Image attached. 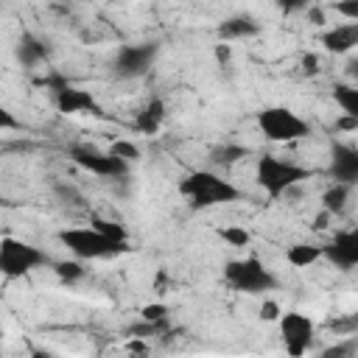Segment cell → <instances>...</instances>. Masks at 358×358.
Listing matches in <instances>:
<instances>
[{"instance_id":"f546056e","label":"cell","mask_w":358,"mask_h":358,"mask_svg":"<svg viewBox=\"0 0 358 358\" xmlns=\"http://www.w3.org/2000/svg\"><path fill=\"white\" fill-rule=\"evenodd\" d=\"M11 129H20V120L14 117L11 109H6V106L0 103V131H11Z\"/></svg>"},{"instance_id":"cb8c5ba5","label":"cell","mask_w":358,"mask_h":358,"mask_svg":"<svg viewBox=\"0 0 358 358\" xmlns=\"http://www.w3.org/2000/svg\"><path fill=\"white\" fill-rule=\"evenodd\" d=\"M92 227H95V229H101L103 235H112V238H120V241H126V229H123L120 224H112V221L95 218V221H92Z\"/></svg>"},{"instance_id":"30bf717a","label":"cell","mask_w":358,"mask_h":358,"mask_svg":"<svg viewBox=\"0 0 358 358\" xmlns=\"http://www.w3.org/2000/svg\"><path fill=\"white\" fill-rule=\"evenodd\" d=\"M53 103L62 115H95V117H103V109L101 103L95 101V95L90 90H81L76 84H64L62 90L53 92Z\"/></svg>"},{"instance_id":"ac0fdd59","label":"cell","mask_w":358,"mask_h":358,"mask_svg":"<svg viewBox=\"0 0 358 358\" xmlns=\"http://www.w3.org/2000/svg\"><path fill=\"white\" fill-rule=\"evenodd\" d=\"M319 257H322V246H319V243H294V246H288V252H285V260H288L294 268H308V266H313Z\"/></svg>"},{"instance_id":"4fadbf2b","label":"cell","mask_w":358,"mask_h":358,"mask_svg":"<svg viewBox=\"0 0 358 358\" xmlns=\"http://www.w3.org/2000/svg\"><path fill=\"white\" fill-rule=\"evenodd\" d=\"M14 53H17V62H20L25 70H34V67H39V64H45V62L50 59V48H48L39 36H34V34H22V36L17 39Z\"/></svg>"},{"instance_id":"6da1fadb","label":"cell","mask_w":358,"mask_h":358,"mask_svg":"<svg viewBox=\"0 0 358 358\" xmlns=\"http://www.w3.org/2000/svg\"><path fill=\"white\" fill-rule=\"evenodd\" d=\"M179 193L190 201L193 210H210V207H221L243 199V193L232 182H227L213 171H190L179 182Z\"/></svg>"},{"instance_id":"7c38bea8","label":"cell","mask_w":358,"mask_h":358,"mask_svg":"<svg viewBox=\"0 0 358 358\" xmlns=\"http://www.w3.org/2000/svg\"><path fill=\"white\" fill-rule=\"evenodd\" d=\"M330 176L333 182L341 185H355L358 182V151L347 143H336L330 148Z\"/></svg>"},{"instance_id":"d6a6232c","label":"cell","mask_w":358,"mask_h":358,"mask_svg":"<svg viewBox=\"0 0 358 358\" xmlns=\"http://www.w3.org/2000/svg\"><path fill=\"white\" fill-rule=\"evenodd\" d=\"M338 129H347V131H355L358 129V117H350V115H344L338 123H336Z\"/></svg>"},{"instance_id":"d6986e66","label":"cell","mask_w":358,"mask_h":358,"mask_svg":"<svg viewBox=\"0 0 358 358\" xmlns=\"http://www.w3.org/2000/svg\"><path fill=\"white\" fill-rule=\"evenodd\" d=\"M333 98H336V103L341 106L344 115L358 117V87H352V84H336L333 87Z\"/></svg>"},{"instance_id":"5b68a950","label":"cell","mask_w":358,"mask_h":358,"mask_svg":"<svg viewBox=\"0 0 358 358\" xmlns=\"http://www.w3.org/2000/svg\"><path fill=\"white\" fill-rule=\"evenodd\" d=\"M50 255L39 246L20 241V238H0V274L6 280H20L39 266H50Z\"/></svg>"},{"instance_id":"f1b7e54d","label":"cell","mask_w":358,"mask_h":358,"mask_svg":"<svg viewBox=\"0 0 358 358\" xmlns=\"http://www.w3.org/2000/svg\"><path fill=\"white\" fill-rule=\"evenodd\" d=\"M280 313H282V310H280V305H277L274 299H266V302L260 305V319H263V322H277Z\"/></svg>"},{"instance_id":"9a60e30c","label":"cell","mask_w":358,"mask_h":358,"mask_svg":"<svg viewBox=\"0 0 358 358\" xmlns=\"http://www.w3.org/2000/svg\"><path fill=\"white\" fill-rule=\"evenodd\" d=\"M162 123H165V103H162V98H151L137 115H134V129L140 131V134H145V137H151V134H157L159 129H162Z\"/></svg>"},{"instance_id":"8fae6325","label":"cell","mask_w":358,"mask_h":358,"mask_svg":"<svg viewBox=\"0 0 358 358\" xmlns=\"http://www.w3.org/2000/svg\"><path fill=\"white\" fill-rule=\"evenodd\" d=\"M322 257H327L336 268L350 271L358 266V232L355 229H341L333 235L330 243L322 246Z\"/></svg>"},{"instance_id":"277c9868","label":"cell","mask_w":358,"mask_h":358,"mask_svg":"<svg viewBox=\"0 0 358 358\" xmlns=\"http://www.w3.org/2000/svg\"><path fill=\"white\" fill-rule=\"evenodd\" d=\"M224 282L238 291V294H266V291H277L280 280L263 266V260L257 257H241V260H229L224 266Z\"/></svg>"},{"instance_id":"44dd1931","label":"cell","mask_w":358,"mask_h":358,"mask_svg":"<svg viewBox=\"0 0 358 358\" xmlns=\"http://www.w3.org/2000/svg\"><path fill=\"white\" fill-rule=\"evenodd\" d=\"M50 266H53V271L62 282H76V280L84 277V266L78 260H53Z\"/></svg>"},{"instance_id":"484cf974","label":"cell","mask_w":358,"mask_h":358,"mask_svg":"<svg viewBox=\"0 0 358 358\" xmlns=\"http://www.w3.org/2000/svg\"><path fill=\"white\" fill-rule=\"evenodd\" d=\"M277 3V8L288 17V14H296V11H305V8H310L313 6V0H274Z\"/></svg>"},{"instance_id":"2e32d148","label":"cell","mask_w":358,"mask_h":358,"mask_svg":"<svg viewBox=\"0 0 358 358\" xmlns=\"http://www.w3.org/2000/svg\"><path fill=\"white\" fill-rule=\"evenodd\" d=\"M257 31H260V22L255 17H249V14H235V17H229V20H224L218 25V36L224 42H229V39H246V36H255Z\"/></svg>"},{"instance_id":"5bb4252c","label":"cell","mask_w":358,"mask_h":358,"mask_svg":"<svg viewBox=\"0 0 358 358\" xmlns=\"http://www.w3.org/2000/svg\"><path fill=\"white\" fill-rule=\"evenodd\" d=\"M322 45L330 53H350L358 45V22H344L322 34Z\"/></svg>"},{"instance_id":"603a6c76","label":"cell","mask_w":358,"mask_h":358,"mask_svg":"<svg viewBox=\"0 0 358 358\" xmlns=\"http://www.w3.org/2000/svg\"><path fill=\"white\" fill-rule=\"evenodd\" d=\"M109 151H112L115 157H120L123 162H131V159L137 162V159H140V148H137L134 143H129V140H115Z\"/></svg>"},{"instance_id":"8992f818","label":"cell","mask_w":358,"mask_h":358,"mask_svg":"<svg viewBox=\"0 0 358 358\" xmlns=\"http://www.w3.org/2000/svg\"><path fill=\"white\" fill-rule=\"evenodd\" d=\"M257 129L271 143H296L310 134V123L288 106H266L257 112Z\"/></svg>"},{"instance_id":"d590c367","label":"cell","mask_w":358,"mask_h":358,"mask_svg":"<svg viewBox=\"0 0 358 358\" xmlns=\"http://www.w3.org/2000/svg\"><path fill=\"white\" fill-rule=\"evenodd\" d=\"M6 204H8V201H6V199H3V196H0V207H6Z\"/></svg>"},{"instance_id":"7402d4cb","label":"cell","mask_w":358,"mask_h":358,"mask_svg":"<svg viewBox=\"0 0 358 358\" xmlns=\"http://www.w3.org/2000/svg\"><path fill=\"white\" fill-rule=\"evenodd\" d=\"M218 235L224 243H229L235 249H246L252 243V232L246 227H224V229H218Z\"/></svg>"},{"instance_id":"e0dca14e","label":"cell","mask_w":358,"mask_h":358,"mask_svg":"<svg viewBox=\"0 0 358 358\" xmlns=\"http://www.w3.org/2000/svg\"><path fill=\"white\" fill-rule=\"evenodd\" d=\"M350 185H341V182H333L324 193H322V210L327 213V215H338V213H344V207H347V199H350Z\"/></svg>"},{"instance_id":"836d02e7","label":"cell","mask_w":358,"mask_h":358,"mask_svg":"<svg viewBox=\"0 0 358 358\" xmlns=\"http://www.w3.org/2000/svg\"><path fill=\"white\" fill-rule=\"evenodd\" d=\"M215 59H218V62H227V59H229V45H224V42L215 45Z\"/></svg>"},{"instance_id":"83f0119b","label":"cell","mask_w":358,"mask_h":358,"mask_svg":"<svg viewBox=\"0 0 358 358\" xmlns=\"http://www.w3.org/2000/svg\"><path fill=\"white\" fill-rule=\"evenodd\" d=\"M36 84H39V87H45V90H50V92H56V90H62V87H64V84H70V81H67L62 73H48V76H45V78H39Z\"/></svg>"},{"instance_id":"52a82bcc","label":"cell","mask_w":358,"mask_h":358,"mask_svg":"<svg viewBox=\"0 0 358 358\" xmlns=\"http://www.w3.org/2000/svg\"><path fill=\"white\" fill-rule=\"evenodd\" d=\"M67 157L78 168H84V171H90L95 176H103V179H117V176H126V171H129V162H123L112 151H98L95 145H87V143L70 145Z\"/></svg>"},{"instance_id":"3957f363","label":"cell","mask_w":358,"mask_h":358,"mask_svg":"<svg viewBox=\"0 0 358 358\" xmlns=\"http://www.w3.org/2000/svg\"><path fill=\"white\" fill-rule=\"evenodd\" d=\"M255 176H257V185L266 190L268 199H280L285 196L291 187L302 185L305 179L313 176L310 168H302L291 159H282L277 154H263L257 159V168H255Z\"/></svg>"},{"instance_id":"4dcf8cb0","label":"cell","mask_w":358,"mask_h":358,"mask_svg":"<svg viewBox=\"0 0 358 358\" xmlns=\"http://www.w3.org/2000/svg\"><path fill=\"white\" fill-rule=\"evenodd\" d=\"M352 352H355V341H347V344H338V347L324 350L322 355H324V358H333V355H336V358H341V355H352Z\"/></svg>"},{"instance_id":"ba28073f","label":"cell","mask_w":358,"mask_h":358,"mask_svg":"<svg viewBox=\"0 0 358 358\" xmlns=\"http://www.w3.org/2000/svg\"><path fill=\"white\" fill-rule=\"evenodd\" d=\"M157 53H159V48H157L154 42L120 45V48L115 50V59H112V76H115V78H123V81H129V78H143V76L151 70Z\"/></svg>"},{"instance_id":"9c48e42d","label":"cell","mask_w":358,"mask_h":358,"mask_svg":"<svg viewBox=\"0 0 358 358\" xmlns=\"http://www.w3.org/2000/svg\"><path fill=\"white\" fill-rule=\"evenodd\" d=\"M277 322H280V336H282L285 352L291 358H302L313 344V319L302 310H288V313H280Z\"/></svg>"},{"instance_id":"ffe728a7","label":"cell","mask_w":358,"mask_h":358,"mask_svg":"<svg viewBox=\"0 0 358 358\" xmlns=\"http://www.w3.org/2000/svg\"><path fill=\"white\" fill-rule=\"evenodd\" d=\"M243 157H249V148H243V145H238V143L218 145V148H213V154H210V159H213L215 165H235V162L243 159Z\"/></svg>"},{"instance_id":"e575fe53","label":"cell","mask_w":358,"mask_h":358,"mask_svg":"<svg viewBox=\"0 0 358 358\" xmlns=\"http://www.w3.org/2000/svg\"><path fill=\"white\" fill-rule=\"evenodd\" d=\"M310 20H313L316 25H322V22H324V14H322V8H310Z\"/></svg>"},{"instance_id":"4316f807","label":"cell","mask_w":358,"mask_h":358,"mask_svg":"<svg viewBox=\"0 0 358 358\" xmlns=\"http://www.w3.org/2000/svg\"><path fill=\"white\" fill-rule=\"evenodd\" d=\"M336 14L347 17L350 22H358V0H338L336 3Z\"/></svg>"},{"instance_id":"d4e9b609","label":"cell","mask_w":358,"mask_h":358,"mask_svg":"<svg viewBox=\"0 0 358 358\" xmlns=\"http://www.w3.org/2000/svg\"><path fill=\"white\" fill-rule=\"evenodd\" d=\"M140 316H143L145 322H162V319H168V305H162V302L145 305V308L140 310Z\"/></svg>"},{"instance_id":"7a4b0ae2","label":"cell","mask_w":358,"mask_h":358,"mask_svg":"<svg viewBox=\"0 0 358 358\" xmlns=\"http://www.w3.org/2000/svg\"><path fill=\"white\" fill-rule=\"evenodd\" d=\"M59 241L78 260H112V257H120L131 249L126 241L103 235L95 227H67L59 232Z\"/></svg>"},{"instance_id":"1f68e13d","label":"cell","mask_w":358,"mask_h":358,"mask_svg":"<svg viewBox=\"0 0 358 358\" xmlns=\"http://www.w3.org/2000/svg\"><path fill=\"white\" fill-rule=\"evenodd\" d=\"M302 64H305V73H319V59H316L313 53H308V56L302 59Z\"/></svg>"}]
</instances>
